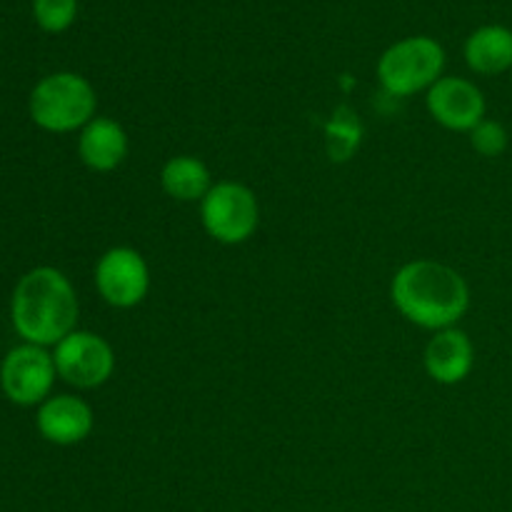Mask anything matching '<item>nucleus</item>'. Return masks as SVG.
<instances>
[{
    "label": "nucleus",
    "mask_w": 512,
    "mask_h": 512,
    "mask_svg": "<svg viewBox=\"0 0 512 512\" xmlns=\"http://www.w3.org/2000/svg\"><path fill=\"white\" fill-rule=\"evenodd\" d=\"M390 300L408 323L423 330L455 328L470 308L463 275L438 260H410L390 280Z\"/></svg>",
    "instance_id": "obj_1"
},
{
    "label": "nucleus",
    "mask_w": 512,
    "mask_h": 512,
    "mask_svg": "<svg viewBox=\"0 0 512 512\" xmlns=\"http://www.w3.org/2000/svg\"><path fill=\"white\" fill-rule=\"evenodd\" d=\"M78 295L58 268H35L18 280L10 303L13 328L25 343L58 345L78 323Z\"/></svg>",
    "instance_id": "obj_2"
},
{
    "label": "nucleus",
    "mask_w": 512,
    "mask_h": 512,
    "mask_svg": "<svg viewBox=\"0 0 512 512\" xmlns=\"http://www.w3.org/2000/svg\"><path fill=\"white\" fill-rule=\"evenodd\" d=\"M98 110L93 85L78 73H53L30 93V118L48 133L83 130Z\"/></svg>",
    "instance_id": "obj_3"
},
{
    "label": "nucleus",
    "mask_w": 512,
    "mask_h": 512,
    "mask_svg": "<svg viewBox=\"0 0 512 512\" xmlns=\"http://www.w3.org/2000/svg\"><path fill=\"white\" fill-rule=\"evenodd\" d=\"M445 70V50L428 35L398 40L378 60V80L390 98L428 93Z\"/></svg>",
    "instance_id": "obj_4"
},
{
    "label": "nucleus",
    "mask_w": 512,
    "mask_h": 512,
    "mask_svg": "<svg viewBox=\"0 0 512 512\" xmlns=\"http://www.w3.org/2000/svg\"><path fill=\"white\" fill-rule=\"evenodd\" d=\"M200 223L220 245H243L258 233L260 205L253 190L235 180H220L200 203Z\"/></svg>",
    "instance_id": "obj_5"
},
{
    "label": "nucleus",
    "mask_w": 512,
    "mask_h": 512,
    "mask_svg": "<svg viewBox=\"0 0 512 512\" xmlns=\"http://www.w3.org/2000/svg\"><path fill=\"white\" fill-rule=\"evenodd\" d=\"M58 378L80 390H93L108 383L115 373L113 345L90 330H73L53 350Z\"/></svg>",
    "instance_id": "obj_6"
},
{
    "label": "nucleus",
    "mask_w": 512,
    "mask_h": 512,
    "mask_svg": "<svg viewBox=\"0 0 512 512\" xmlns=\"http://www.w3.org/2000/svg\"><path fill=\"white\" fill-rule=\"evenodd\" d=\"M58 370L53 355L40 345L23 343L5 355L0 365V388L15 405H43L53 390Z\"/></svg>",
    "instance_id": "obj_7"
},
{
    "label": "nucleus",
    "mask_w": 512,
    "mask_h": 512,
    "mask_svg": "<svg viewBox=\"0 0 512 512\" xmlns=\"http://www.w3.org/2000/svg\"><path fill=\"white\" fill-rule=\"evenodd\" d=\"M95 288L110 308H135L143 303L150 290L148 263L138 250L128 245L105 250L95 265Z\"/></svg>",
    "instance_id": "obj_8"
},
{
    "label": "nucleus",
    "mask_w": 512,
    "mask_h": 512,
    "mask_svg": "<svg viewBox=\"0 0 512 512\" xmlns=\"http://www.w3.org/2000/svg\"><path fill=\"white\" fill-rule=\"evenodd\" d=\"M425 105H428L430 118L445 130L453 133H470L478 123L485 120V95L473 80L458 78V75H448L440 78L433 88L425 95Z\"/></svg>",
    "instance_id": "obj_9"
},
{
    "label": "nucleus",
    "mask_w": 512,
    "mask_h": 512,
    "mask_svg": "<svg viewBox=\"0 0 512 512\" xmlns=\"http://www.w3.org/2000/svg\"><path fill=\"white\" fill-rule=\"evenodd\" d=\"M425 373L438 385H458L473 373L475 345L465 330L455 328L438 330L428 340L423 353Z\"/></svg>",
    "instance_id": "obj_10"
},
{
    "label": "nucleus",
    "mask_w": 512,
    "mask_h": 512,
    "mask_svg": "<svg viewBox=\"0 0 512 512\" xmlns=\"http://www.w3.org/2000/svg\"><path fill=\"white\" fill-rule=\"evenodd\" d=\"M93 410L78 395H55L38 408V433L53 445H78L93 433Z\"/></svg>",
    "instance_id": "obj_11"
},
{
    "label": "nucleus",
    "mask_w": 512,
    "mask_h": 512,
    "mask_svg": "<svg viewBox=\"0 0 512 512\" xmlns=\"http://www.w3.org/2000/svg\"><path fill=\"white\" fill-rule=\"evenodd\" d=\"M128 133L123 125L113 118H103L95 115L78 138V155L83 160L85 168L95 170V173H110V170L120 168L123 160L128 158Z\"/></svg>",
    "instance_id": "obj_12"
},
{
    "label": "nucleus",
    "mask_w": 512,
    "mask_h": 512,
    "mask_svg": "<svg viewBox=\"0 0 512 512\" xmlns=\"http://www.w3.org/2000/svg\"><path fill=\"white\" fill-rule=\"evenodd\" d=\"M465 63L478 75H500L512 70V30L505 25H483L465 40Z\"/></svg>",
    "instance_id": "obj_13"
},
{
    "label": "nucleus",
    "mask_w": 512,
    "mask_h": 512,
    "mask_svg": "<svg viewBox=\"0 0 512 512\" xmlns=\"http://www.w3.org/2000/svg\"><path fill=\"white\" fill-rule=\"evenodd\" d=\"M213 185L208 165L195 155H175L160 170V188L178 203H203Z\"/></svg>",
    "instance_id": "obj_14"
},
{
    "label": "nucleus",
    "mask_w": 512,
    "mask_h": 512,
    "mask_svg": "<svg viewBox=\"0 0 512 512\" xmlns=\"http://www.w3.org/2000/svg\"><path fill=\"white\" fill-rule=\"evenodd\" d=\"M360 135L363 128L355 120V115L348 108H340L335 113L333 123L328 125V153L335 163H345V160L353 158V153L360 145Z\"/></svg>",
    "instance_id": "obj_15"
},
{
    "label": "nucleus",
    "mask_w": 512,
    "mask_h": 512,
    "mask_svg": "<svg viewBox=\"0 0 512 512\" xmlns=\"http://www.w3.org/2000/svg\"><path fill=\"white\" fill-rule=\"evenodd\" d=\"M33 15L45 33H63L75 23L78 0H33Z\"/></svg>",
    "instance_id": "obj_16"
},
{
    "label": "nucleus",
    "mask_w": 512,
    "mask_h": 512,
    "mask_svg": "<svg viewBox=\"0 0 512 512\" xmlns=\"http://www.w3.org/2000/svg\"><path fill=\"white\" fill-rule=\"evenodd\" d=\"M468 135H470V145H473V150L478 155H483V158H500V155L508 150V143H510L505 125L490 118H485L483 123L475 125Z\"/></svg>",
    "instance_id": "obj_17"
}]
</instances>
